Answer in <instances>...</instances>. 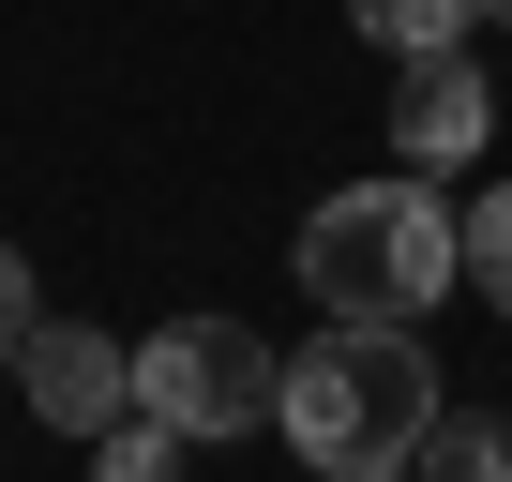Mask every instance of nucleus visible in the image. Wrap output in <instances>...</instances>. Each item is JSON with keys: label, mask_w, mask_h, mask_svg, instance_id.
<instances>
[{"label": "nucleus", "mask_w": 512, "mask_h": 482, "mask_svg": "<svg viewBox=\"0 0 512 482\" xmlns=\"http://www.w3.org/2000/svg\"><path fill=\"white\" fill-rule=\"evenodd\" d=\"M91 482H181V437H166L151 407H121V422L91 437Z\"/></svg>", "instance_id": "nucleus-9"}, {"label": "nucleus", "mask_w": 512, "mask_h": 482, "mask_svg": "<svg viewBox=\"0 0 512 482\" xmlns=\"http://www.w3.org/2000/svg\"><path fill=\"white\" fill-rule=\"evenodd\" d=\"M287 272L317 287V317H392V332H422V317L467 287L452 211H437L422 166H392V181H332V196L302 211V257H287Z\"/></svg>", "instance_id": "nucleus-1"}, {"label": "nucleus", "mask_w": 512, "mask_h": 482, "mask_svg": "<svg viewBox=\"0 0 512 482\" xmlns=\"http://www.w3.org/2000/svg\"><path fill=\"white\" fill-rule=\"evenodd\" d=\"M452 257H467V287L512 317V181H482V196L452 211Z\"/></svg>", "instance_id": "nucleus-7"}, {"label": "nucleus", "mask_w": 512, "mask_h": 482, "mask_svg": "<svg viewBox=\"0 0 512 482\" xmlns=\"http://www.w3.org/2000/svg\"><path fill=\"white\" fill-rule=\"evenodd\" d=\"M422 422H437V362H422V332H392V317H332L317 347H287L272 437H287L317 482H332V467H407Z\"/></svg>", "instance_id": "nucleus-2"}, {"label": "nucleus", "mask_w": 512, "mask_h": 482, "mask_svg": "<svg viewBox=\"0 0 512 482\" xmlns=\"http://www.w3.org/2000/svg\"><path fill=\"white\" fill-rule=\"evenodd\" d=\"M16 392H31V422L106 437V422L136 407V347H121V332H91V317H31V332H16Z\"/></svg>", "instance_id": "nucleus-4"}, {"label": "nucleus", "mask_w": 512, "mask_h": 482, "mask_svg": "<svg viewBox=\"0 0 512 482\" xmlns=\"http://www.w3.org/2000/svg\"><path fill=\"white\" fill-rule=\"evenodd\" d=\"M347 16H362V46L437 61V46H467V31H482V0H347Z\"/></svg>", "instance_id": "nucleus-6"}, {"label": "nucleus", "mask_w": 512, "mask_h": 482, "mask_svg": "<svg viewBox=\"0 0 512 482\" xmlns=\"http://www.w3.org/2000/svg\"><path fill=\"white\" fill-rule=\"evenodd\" d=\"M407 467H422V482H512V422H452V407H437Z\"/></svg>", "instance_id": "nucleus-8"}, {"label": "nucleus", "mask_w": 512, "mask_h": 482, "mask_svg": "<svg viewBox=\"0 0 512 482\" xmlns=\"http://www.w3.org/2000/svg\"><path fill=\"white\" fill-rule=\"evenodd\" d=\"M16 332H31V257L0 241V362H16Z\"/></svg>", "instance_id": "nucleus-10"}, {"label": "nucleus", "mask_w": 512, "mask_h": 482, "mask_svg": "<svg viewBox=\"0 0 512 482\" xmlns=\"http://www.w3.org/2000/svg\"><path fill=\"white\" fill-rule=\"evenodd\" d=\"M482 16H497V31H512V0H482Z\"/></svg>", "instance_id": "nucleus-12"}, {"label": "nucleus", "mask_w": 512, "mask_h": 482, "mask_svg": "<svg viewBox=\"0 0 512 482\" xmlns=\"http://www.w3.org/2000/svg\"><path fill=\"white\" fill-rule=\"evenodd\" d=\"M332 482H422V467H332Z\"/></svg>", "instance_id": "nucleus-11"}, {"label": "nucleus", "mask_w": 512, "mask_h": 482, "mask_svg": "<svg viewBox=\"0 0 512 482\" xmlns=\"http://www.w3.org/2000/svg\"><path fill=\"white\" fill-rule=\"evenodd\" d=\"M272 392H287V347H256L241 317H166V332H136V407H151L181 452H196V437H256Z\"/></svg>", "instance_id": "nucleus-3"}, {"label": "nucleus", "mask_w": 512, "mask_h": 482, "mask_svg": "<svg viewBox=\"0 0 512 482\" xmlns=\"http://www.w3.org/2000/svg\"><path fill=\"white\" fill-rule=\"evenodd\" d=\"M497 136V91H482V61L467 46H437V61H407V106H392V166H422V181H452L467 151Z\"/></svg>", "instance_id": "nucleus-5"}]
</instances>
